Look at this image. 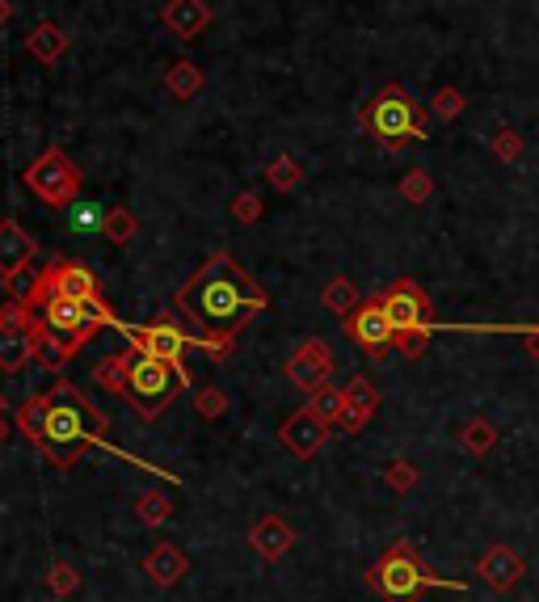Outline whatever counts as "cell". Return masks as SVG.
<instances>
[{
    "instance_id": "obj_9",
    "label": "cell",
    "mask_w": 539,
    "mask_h": 602,
    "mask_svg": "<svg viewBox=\"0 0 539 602\" xmlns=\"http://www.w3.org/2000/svg\"><path fill=\"white\" fill-rule=\"evenodd\" d=\"M379 304H384L388 320L396 333L405 329H422V325H434L430 320V295L413 283V278H396V283L379 295Z\"/></svg>"
},
{
    "instance_id": "obj_8",
    "label": "cell",
    "mask_w": 539,
    "mask_h": 602,
    "mask_svg": "<svg viewBox=\"0 0 539 602\" xmlns=\"http://www.w3.org/2000/svg\"><path fill=\"white\" fill-rule=\"evenodd\" d=\"M34 308L9 304L0 312V371H22L34 358Z\"/></svg>"
},
{
    "instance_id": "obj_2",
    "label": "cell",
    "mask_w": 539,
    "mask_h": 602,
    "mask_svg": "<svg viewBox=\"0 0 539 602\" xmlns=\"http://www.w3.org/2000/svg\"><path fill=\"white\" fill-rule=\"evenodd\" d=\"M22 430L59 464H72L89 443H102L106 417L85 405V396L72 384H55L43 400H30L22 409Z\"/></svg>"
},
{
    "instance_id": "obj_18",
    "label": "cell",
    "mask_w": 539,
    "mask_h": 602,
    "mask_svg": "<svg viewBox=\"0 0 539 602\" xmlns=\"http://www.w3.org/2000/svg\"><path fill=\"white\" fill-rule=\"evenodd\" d=\"M26 51L38 59V64H55V59L68 51V34L59 30L55 22H38V26L26 34Z\"/></svg>"
},
{
    "instance_id": "obj_31",
    "label": "cell",
    "mask_w": 539,
    "mask_h": 602,
    "mask_svg": "<svg viewBox=\"0 0 539 602\" xmlns=\"http://www.w3.org/2000/svg\"><path fill=\"white\" fill-rule=\"evenodd\" d=\"M384 476H388V485H392L396 493H409V489L417 485V480H422V472H417L413 464H405V459H396V464H392Z\"/></svg>"
},
{
    "instance_id": "obj_13",
    "label": "cell",
    "mask_w": 539,
    "mask_h": 602,
    "mask_svg": "<svg viewBox=\"0 0 539 602\" xmlns=\"http://www.w3.org/2000/svg\"><path fill=\"white\" fill-rule=\"evenodd\" d=\"M476 573H481V581L489 590H497V594H510L518 581L527 577V560L518 556L514 548H506V544H497V548H489L481 560H476Z\"/></svg>"
},
{
    "instance_id": "obj_28",
    "label": "cell",
    "mask_w": 539,
    "mask_h": 602,
    "mask_svg": "<svg viewBox=\"0 0 539 602\" xmlns=\"http://www.w3.org/2000/svg\"><path fill=\"white\" fill-rule=\"evenodd\" d=\"M34 291H38V274L26 266V270H17L9 274V295H13V304H34Z\"/></svg>"
},
{
    "instance_id": "obj_5",
    "label": "cell",
    "mask_w": 539,
    "mask_h": 602,
    "mask_svg": "<svg viewBox=\"0 0 539 602\" xmlns=\"http://www.w3.org/2000/svg\"><path fill=\"white\" fill-rule=\"evenodd\" d=\"M371 586L384 602H417L422 590H455L464 594L468 586L464 581H451V577H438L434 569H426L422 560L413 556L409 544H396L379 565L371 569Z\"/></svg>"
},
{
    "instance_id": "obj_35",
    "label": "cell",
    "mask_w": 539,
    "mask_h": 602,
    "mask_svg": "<svg viewBox=\"0 0 539 602\" xmlns=\"http://www.w3.org/2000/svg\"><path fill=\"white\" fill-rule=\"evenodd\" d=\"M9 17H13V5H9V0H0V26H5Z\"/></svg>"
},
{
    "instance_id": "obj_22",
    "label": "cell",
    "mask_w": 539,
    "mask_h": 602,
    "mask_svg": "<svg viewBox=\"0 0 539 602\" xmlns=\"http://www.w3.org/2000/svg\"><path fill=\"white\" fill-rule=\"evenodd\" d=\"M316 417L325 421V426H333V421H342V413H346V392H337V388H316V396H312V405H308Z\"/></svg>"
},
{
    "instance_id": "obj_33",
    "label": "cell",
    "mask_w": 539,
    "mask_h": 602,
    "mask_svg": "<svg viewBox=\"0 0 539 602\" xmlns=\"http://www.w3.org/2000/svg\"><path fill=\"white\" fill-rule=\"evenodd\" d=\"M203 417H215V413H224V396L219 392H198V405H194Z\"/></svg>"
},
{
    "instance_id": "obj_1",
    "label": "cell",
    "mask_w": 539,
    "mask_h": 602,
    "mask_svg": "<svg viewBox=\"0 0 539 602\" xmlns=\"http://www.w3.org/2000/svg\"><path fill=\"white\" fill-rule=\"evenodd\" d=\"M266 304H270L266 291L257 287L253 278L236 266V257H228V253H211V262L177 291V308H182L190 325L207 337V346L215 354H228L232 337L241 333Z\"/></svg>"
},
{
    "instance_id": "obj_11",
    "label": "cell",
    "mask_w": 539,
    "mask_h": 602,
    "mask_svg": "<svg viewBox=\"0 0 539 602\" xmlns=\"http://www.w3.org/2000/svg\"><path fill=\"white\" fill-rule=\"evenodd\" d=\"M346 333H350V337H354L358 346H363L371 358H384V354L396 346V329H392V320H388L384 304H379V295L346 320Z\"/></svg>"
},
{
    "instance_id": "obj_34",
    "label": "cell",
    "mask_w": 539,
    "mask_h": 602,
    "mask_svg": "<svg viewBox=\"0 0 539 602\" xmlns=\"http://www.w3.org/2000/svg\"><path fill=\"white\" fill-rule=\"evenodd\" d=\"M523 346H527V354L539 363V325H527V333H523Z\"/></svg>"
},
{
    "instance_id": "obj_23",
    "label": "cell",
    "mask_w": 539,
    "mask_h": 602,
    "mask_svg": "<svg viewBox=\"0 0 539 602\" xmlns=\"http://www.w3.org/2000/svg\"><path fill=\"white\" fill-rule=\"evenodd\" d=\"M266 177H270L274 190H295L299 182H304V169L295 165V156H274L270 169H266Z\"/></svg>"
},
{
    "instance_id": "obj_15",
    "label": "cell",
    "mask_w": 539,
    "mask_h": 602,
    "mask_svg": "<svg viewBox=\"0 0 539 602\" xmlns=\"http://www.w3.org/2000/svg\"><path fill=\"white\" fill-rule=\"evenodd\" d=\"M287 371H291V379H295L299 388L316 392V388H325V379H329V371H333V354L321 346V341H304V350L291 358Z\"/></svg>"
},
{
    "instance_id": "obj_25",
    "label": "cell",
    "mask_w": 539,
    "mask_h": 602,
    "mask_svg": "<svg viewBox=\"0 0 539 602\" xmlns=\"http://www.w3.org/2000/svg\"><path fill=\"white\" fill-rule=\"evenodd\" d=\"M354 304H358V291H354V283H350V278H333V283L325 287V308H329V312L346 316Z\"/></svg>"
},
{
    "instance_id": "obj_26",
    "label": "cell",
    "mask_w": 539,
    "mask_h": 602,
    "mask_svg": "<svg viewBox=\"0 0 539 602\" xmlns=\"http://www.w3.org/2000/svg\"><path fill=\"white\" fill-rule=\"evenodd\" d=\"M430 194H434V177H430L426 169H413L405 182H401V198H405V203H413V207L430 203Z\"/></svg>"
},
{
    "instance_id": "obj_6",
    "label": "cell",
    "mask_w": 539,
    "mask_h": 602,
    "mask_svg": "<svg viewBox=\"0 0 539 602\" xmlns=\"http://www.w3.org/2000/svg\"><path fill=\"white\" fill-rule=\"evenodd\" d=\"M26 186H30L38 198H43L47 207H72L76 198H81L85 177H81L76 160H72L64 148L51 144V148L26 169Z\"/></svg>"
},
{
    "instance_id": "obj_24",
    "label": "cell",
    "mask_w": 539,
    "mask_h": 602,
    "mask_svg": "<svg viewBox=\"0 0 539 602\" xmlns=\"http://www.w3.org/2000/svg\"><path fill=\"white\" fill-rule=\"evenodd\" d=\"M102 232L114 240V245H127V240L135 236V215L127 207H110L106 219H102Z\"/></svg>"
},
{
    "instance_id": "obj_7",
    "label": "cell",
    "mask_w": 539,
    "mask_h": 602,
    "mask_svg": "<svg viewBox=\"0 0 539 602\" xmlns=\"http://www.w3.org/2000/svg\"><path fill=\"white\" fill-rule=\"evenodd\" d=\"M38 320H43V329L51 333V337H59V341H68L72 346V354L85 346L89 341V333H97V325L89 320V312H85V299H68V295H43L38 299Z\"/></svg>"
},
{
    "instance_id": "obj_12",
    "label": "cell",
    "mask_w": 539,
    "mask_h": 602,
    "mask_svg": "<svg viewBox=\"0 0 539 602\" xmlns=\"http://www.w3.org/2000/svg\"><path fill=\"white\" fill-rule=\"evenodd\" d=\"M127 337H131V346H135V350H148V354L173 358V363H182V354L194 346V341H203V346H207V337H186L177 325H169V320H161V325L127 329Z\"/></svg>"
},
{
    "instance_id": "obj_29",
    "label": "cell",
    "mask_w": 539,
    "mask_h": 602,
    "mask_svg": "<svg viewBox=\"0 0 539 602\" xmlns=\"http://www.w3.org/2000/svg\"><path fill=\"white\" fill-rule=\"evenodd\" d=\"M346 405L371 417V413H375V405H379V396H375V388L367 384V379H350V388H346Z\"/></svg>"
},
{
    "instance_id": "obj_14",
    "label": "cell",
    "mask_w": 539,
    "mask_h": 602,
    "mask_svg": "<svg viewBox=\"0 0 539 602\" xmlns=\"http://www.w3.org/2000/svg\"><path fill=\"white\" fill-rule=\"evenodd\" d=\"M161 22L173 38H182V43H194L198 34L211 26V5L207 0H169L161 9Z\"/></svg>"
},
{
    "instance_id": "obj_19",
    "label": "cell",
    "mask_w": 539,
    "mask_h": 602,
    "mask_svg": "<svg viewBox=\"0 0 539 602\" xmlns=\"http://www.w3.org/2000/svg\"><path fill=\"white\" fill-rule=\"evenodd\" d=\"M203 85H207V76H203V68H198L194 59H177V64H169V72H165V89H169V97H177V102L198 97Z\"/></svg>"
},
{
    "instance_id": "obj_30",
    "label": "cell",
    "mask_w": 539,
    "mask_h": 602,
    "mask_svg": "<svg viewBox=\"0 0 539 602\" xmlns=\"http://www.w3.org/2000/svg\"><path fill=\"white\" fill-rule=\"evenodd\" d=\"M430 333L434 325H422V329H405V333H396V350L409 354V358H422L426 346H430Z\"/></svg>"
},
{
    "instance_id": "obj_16",
    "label": "cell",
    "mask_w": 539,
    "mask_h": 602,
    "mask_svg": "<svg viewBox=\"0 0 539 602\" xmlns=\"http://www.w3.org/2000/svg\"><path fill=\"white\" fill-rule=\"evenodd\" d=\"M34 262V240L22 232V224L17 219H5L0 224V274H17V270H26Z\"/></svg>"
},
{
    "instance_id": "obj_27",
    "label": "cell",
    "mask_w": 539,
    "mask_h": 602,
    "mask_svg": "<svg viewBox=\"0 0 539 602\" xmlns=\"http://www.w3.org/2000/svg\"><path fill=\"white\" fill-rule=\"evenodd\" d=\"M430 110H434V118H443V123H451V118L464 110V93H459L455 85H443L434 97H430Z\"/></svg>"
},
{
    "instance_id": "obj_3",
    "label": "cell",
    "mask_w": 539,
    "mask_h": 602,
    "mask_svg": "<svg viewBox=\"0 0 539 602\" xmlns=\"http://www.w3.org/2000/svg\"><path fill=\"white\" fill-rule=\"evenodd\" d=\"M97 379H102L106 388L123 392L139 409V417H156L173 396H182L190 388L182 363L161 358V354H148V350H135V346L127 354L110 358L106 367H97Z\"/></svg>"
},
{
    "instance_id": "obj_32",
    "label": "cell",
    "mask_w": 539,
    "mask_h": 602,
    "mask_svg": "<svg viewBox=\"0 0 539 602\" xmlns=\"http://www.w3.org/2000/svg\"><path fill=\"white\" fill-rule=\"evenodd\" d=\"M262 198H257V194H236L232 198V215L236 219H241V224H257V219H262Z\"/></svg>"
},
{
    "instance_id": "obj_4",
    "label": "cell",
    "mask_w": 539,
    "mask_h": 602,
    "mask_svg": "<svg viewBox=\"0 0 539 602\" xmlns=\"http://www.w3.org/2000/svg\"><path fill=\"white\" fill-rule=\"evenodd\" d=\"M358 127H363L384 152H401L413 139L426 135V110L413 102V93L405 85H384L371 102L358 110Z\"/></svg>"
},
{
    "instance_id": "obj_21",
    "label": "cell",
    "mask_w": 539,
    "mask_h": 602,
    "mask_svg": "<svg viewBox=\"0 0 539 602\" xmlns=\"http://www.w3.org/2000/svg\"><path fill=\"white\" fill-rule=\"evenodd\" d=\"M489 152L502 160V165H518V160H523V152H527V139L518 135V131H510V127H502V131L489 139Z\"/></svg>"
},
{
    "instance_id": "obj_10",
    "label": "cell",
    "mask_w": 539,
    "mask_h": 602,
    "mask_svg": "<svg viewBox=\"0 0 539 602\" xmlns=\"http://www.w3.org/2000/svg\"><path fill=\"white\" fill-rule=\"evenodd\" d=\"M43 295H68V299H89V295H102L97 291V278H93V270L85 266V262H51L43 274H38V291H34V304ZM30 304V308H34Z\"/></svg>"
},
{
    "instance_id": "obj_20",
    "label": "cell",
    "mask_w": 539,
    "mask_h": 602,
    "mask_svg": "<svg viewBox=\"0 0 539 602\" xmlns=\"http://www.w3.org/2000/svg\"><path fill=\"white\" fill-rule=\"evenodd\" d=\"M459 447H464L468 455H489L493 447H497V426L493 421H485V417H472L468 426H464V434H459Z\"/></svg>"
},
{
    "instance_id": "obj_17",
    "label": "cell",
    "mask_w": 539,
    "mask_h": 602,
    "mask_svg": "<svg viewBox=\"0 0 539 602\" xmlns=\"http://www.w3.org/2000/svg\"><path fill=\"white\" fill-rule=\"evenodd\" d=\"M325 434H329V426L321 417H316L312 409H304V413H295L287 426H283V438H287V447L295 451V455H316L321 451V443H325Z\"/></svg>"
}]
</instances>
